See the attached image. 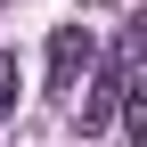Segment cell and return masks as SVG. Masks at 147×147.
<instances>
[{"mask_svg":"<svg viewBox=\"0 0 147 147\" xmlns=\"http://www.w3.org/2000/svg\"><path fill=\"white\" fill-rule=\"evenodd\" d=\"M90 74H98V33L90 25H57L49 33V90L65 98V90H82Z\"/></svg>","mask_w":147,"mask_h":147,"instance_id":"1","label":"cell"},{"mask_svg":"<svg viewBox=\"0 0 147 147\" xmlns=\"http://www.w3.org/2000/svg\"><path fill=\"white\" fill-rule=\"evenodd\" d=\"M8 106H16V57H0V123H8Z\"/></svg>","mask_w":147,"mask_h":147,"instance_id":"2","label":"cell"}]
</instances>
